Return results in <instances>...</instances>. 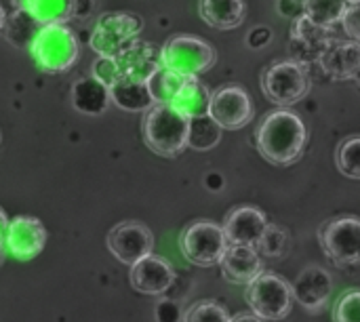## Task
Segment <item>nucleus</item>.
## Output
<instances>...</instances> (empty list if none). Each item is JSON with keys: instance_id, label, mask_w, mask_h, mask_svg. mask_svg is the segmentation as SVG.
I'll return each mask as SVG.
<instances>
[{"instance_id": "nucleus-26", "label": "nucleus", "mask_w": 360, "mask_h": 322, "mask_svg": "<svg viewBox=\"0 0 360 322\" xmlns=\"http://www.w3.org/2000/svg\"><path fill=\"white\" fill-rule=\"evenodd\" d=\"M221 127L209 116H196L190 118V127H188V146H192L194 150H209L213 146L219 143L221 139Z\"/></svg>"}, {"instance_id": "nucleus-22", "label": "nucleus", "mask_w": 360, "mask_h": 322, "mask_svg": "<svg viewBox=\"0 0 360 322\" xmlns=\"http://www.w3.org/2000/svg\"><path fill=\"white\" fill-rule=\"evenodd\" d=\"M200 17L217 30H234L247 17L245 0H200Z\"/></svg>"}, {"instance_id": "nucleus-24", "label": "nucleus", "mask_w": 360, "mask_h": 322, "mask_svg": "<svg viewBox=\"0 0 360 322\" xmlns=\"http://www.w3.org/2000/svg\"><path fill=\"white\" fill-rule=\"evenodd\" d=\"M348 8H350L348 0H304L306 19L327 30L338 25Z\"/></svg>"}, {"instance_id": "nucleus-15", "label": "nucleus", "mask_w": 360, "mask_h": 322, "mask_svg": "<svg viewBox=\"0 0 360 322\" xmlns=\"http://www.w3.org/2000/svg\"><path fill=\"white\" fill-rule=\"evenodd\" d=\"M268 221L266 215L257 207H236L224 219V234L228 245H245L255 247L262 238Z\"/></svg>"}, {"instance_id": "nucleus-13", "label": "nucleus", "mask_w": 360, "mask_h": 322, "mask_svg": "<svg viewBox=\"0 0 360 322\" xmlns=\"http://www.w3.org/2000/svg\"><path fill=\"white\" fill-rule=\"evenodd\" d=\"M291 293H293V300L306 312L321 314L331 302L333 278L325 268L310 266L295 278V283L291 285Z\"/></svg>"}, {"instance_id": "nucleus-18", "label": "nucleus", "mask_w": 360, "mask_h": 322, "mask_svg": "<svg viewBox=\"0 0 360 322\" xmlns=\"http://www.w3.org/2000/svg\"><path fill=\"white\" fill-rule=\"evenodd\" d=\"M108 93H110V101L127 112H146L150 105H154V99L148 91L146 80L116 78L108 86Z\"/></svg>"}, {"instance_id": "nucleus-21", "label": "nucleus", "mask_w": 360, "mask_h": 322, "mask_svg": "<svg viewBox=\"0 0 360 322\" xmlns=\"http://www.w3.org/2000/svg\"><path fill=\"white\" fill-rule=\"evenodd\" d=\"M321 63L325 72L333 78H356L359 76V40L327 44L321 55Z\"/></svg>"}, {"instance_id": "nucleus-32", "label": "nucleus", "mask_w": 360, "mask_h": 322, "mask_svg": "<svg viewBox=\"0 0 360 322\" xmlns=\"http://www.w3.org/2000/svg\"><path fill=\"white\" fill-rule=\"evenodd\" d=\"M21 13V0H0V30L8 27Z\"/></svg>"}, {"instance_id": "nucleus-9", "label": "nucleus", "mask_w": 360, "mask_h": 322, "mask_svg": "<svg viewBox=\"0 0 360 322\" xmlns=\"http://www.w3.org/2000/svg\"><path fill=\"white\" fill-rule=\"evenodd\" d=\"M207 114L226 131H238L253 120V101L247 89L228 84L211 93Z\"/></svg>"}, {"instance_id": "nucleus-16", "label": "nucleus", "mask_w": 360, "mask_h": 322, "mask_svg": "<svg viewBox=\"0 0 360 322\" xmlns=\"http://www.w3.org/2000/svg\"><path fill=\"white\" fill-rule=\"evenodd\" d=\"M221 274L228 283L234 285H249L257 274L264 272V259L255 251V247L245 245H228L219 264Z\"/></svg>"}, {"instance_id": "nucleus-12", "label": "nucleus", "mask_w": 360, "mask_h": 322, "mask_svg": "<svg viewBox=\"0 0 360 322\" xmlns=\"http://www.w3.org/2000/svg\"><path fill=\"white\" fill-rule=\"evenodd\" d=\"M44 245H46V230L40 219L30 215H19L8 221L4 247L15 259L19 262L34 259L36 255L42 253Z\"/></svg>"}, {"instance_id": "nucleus-23", "label": "nucleus", "mask_w": 360, "mask_h": 322, "mask_svg": "<svg viewBox=\"0 0 360 322\" xmlns=\"http://www.w3.org/2000/svg\"><path fill=\"white\" fill-rule=\"evenodd\" d=\"M21 6L40 25L68 23L78 8V0H21Z\"/></svg>"}, {"instance_id": "nucleus-5", "label": "nucleus", "mask_w": 360, "mask_h": 322, "mask_svg": "<svg viewBox=\"0 0 360 322\" xmlns=\"http://www.w3.org/2000/svg\"><path fill=\"white\" fill-rule=\"evenodd\" d=\"M245 300L251 312L264 321H283L293 308L291 285L272 272L257 274L249 285H245Z\"/></svg>"}, {"instance_id": "nucleus-31", "label": "nucleus", "mask_w": 360, "mask_h": 322, "mask_svg": "<svg viewBox=\"0 0 360 322\" xmlns=\"http://www.w3.org/2000/svg\"><path fill=\"white\" fill-rule=\"evenodd\" d=\"M295 38H300L302 42H312V44H329V34L327 27H321L316 23H312L310 19H300L295 25Z\"/></svg>"}, {"instance_id": "nucleus-20", "label": "nucleus", "mask_w": 360, "mask_h": 322, "mask_svg": "<svg viewBox=\"0 0 360 322\" xmlns=\"http://www.w3.org/2000/svg\"><path fill=\"white\" fill-rule=\"evenodd\" d=\"M209 101H211L209 86L198 76H186L179 91L175 93L171 105L175 110H179L186 118H196V116L207 114Z\"/></svg>"}, {"instance_id": "nucleus-33", "label": "nucleus", "mask_w": 360, "mask_h": 322, "mask_svg": "<svg viewBox=\"0 0 360 322\" xmlns=\"http://www.w3.org/2000/svg\"><path fill=\"white\" fill-rule=\"evenodd\" d=\"M340 23L348 32L350 40H359V4H350V8L346 11Z\"/></svg>"}, {"instance_id": "nucleus-34", "label": "nucleus", "mask_w": 360, "mask_h": 322, "mask_svg": "<svg viewBox=\"0 0 360 322\" xmlns=\"http://www.w3.org/2000/svg\"><path fill=\"white\" fill-rule=\"evenodd\" d=\"M6 226H8L6 213L0 209V259H2V255H4V251H6V247H4V240H6Z\"/></svg>"}, {"instance_id": "nucleus-2", "label": "nucleus", "mask_w": 360, "mask_h": 322, "mask_svg": "<svg viewBox=\"0 0 360 322\" xmlns=\"http://www.w3.org/2000/svg\"><path fill=\"white\" fill-rule=\"evenodd\" d=\"M188 127L190 118L171 103H154L143 114L141 133L152 152L165 158H175L188 148Z\"/></svg>"}, {"instance_id": "nucleus-14", "label": "nucleus", "mask_w": 360, "mask_h": 322, "mask_svg": "<svg viewBox=\"0 0 360 322\" xmlns=\"http://www.w3.org/2000/svg\"><path fill=\"white\" fill-rule=\"evenodd\" d=\"M173 266L160 255H146L131 266V287L141 295H165L175 283Z\"/></svg>"}, {"instance_id": "nucleus-37", "label": "nucleus", "mask_w": 360, "mask_h": 322, "mask_svg": "<svg viewBox=\"0 0 360 322\" xmlns=\"http://www.w3.org/2000/svg\"><path fill=\"white\" fill-rule=\"evenodd\" d=\"M291 2H304V0H291Z\"/></svg>"}, {"instance_id": "nucleus-4", "label": "nucleus", "mask_w": 360, "mask_h": 322, "mask_svg": "<svg viewBox=\"0 0 360 322\" xmlns=\"http://www.w3.org/2000/svg\"><path fill=\"white\" fill-rule=\"evenodd\" d=\"M158 59H160V65L181 76H200L215 65L217 53L207 40L198 36L177 34V36H171L162 44Z\"/></svg>"}, {"instance_id": "nucleus-19", "label": "nucleus", "mask_w": 360, "mask_h": 322, "mask_svg": "<svg viewBox=\"0 0 360 322\" xmlns=\"http://www.w3.org/2000/svg\"><path fill=\"white\" fill-rule=\"evenodd\" d=\"M72 103L82 114L99 116L105 112V108L110 103L108 86L101 80H97L95 76L78 78L72 86Z\"/></svg>"}, {"instance_id": "nucleus-28", "label": "nucleus", "mask_w": 360, "mask_h": 322, "mask_svg": "<svg viewBox=\"0 0 360 322\" xmlns=\"http://www.w3.org/2000/svg\"><path fill=\"white\" fill-rule=\"evenodd\" d=\"M255 251L266 257H285L289 251V234L278 226H266L262 238L255 245Z\"/></svg>"}, {"instance_id": "nucleus-25", "label": "nucleus", "mask_w": 360, "mask_h": 322, "mask_svg": "<svg viewBox=\"0 0 360 322\" xmlns=\"http://www.w3.org/2000/svg\"><path fill=\"white\" fill-rule=\"evenodd\" d=\"M186 76L165 67V65H158L146 80L148 84V91L154 99V103H171L175 93L179 91L181 82H184Z\"/></svg>"}, {"instance_id": "nucleus-17", "label": "nucleus", "mask_w": 360, "mask_h": 322, "mask_svg": "<svg viewBox=\"0 0 360 322\" xmlns=\"http://www.w3.org/2000/svg\"><path fill=\"white\" fill-rule=\"evenodd\" d=\"M114 63H116L118 78L148 80V76L160 65V59L158 53L148 42L133 40L118 55H114Z\"/></svg>"}, {"instance_id": "nucleus-10", "label": "nucleus", "mask_w": 360, "mask_h": 322, "mask_svg": "<svg viewBox=\"0 0 360 322\" xmlns=\"http://www.w3.org/2000/svg\"><path fill=\"white\" fill-rule=\"evenodd\" d=\"M105 245L120 264L131 268L146 255L154 253V234L141 221H122L108 232Z\"/></svg>"}, {"instance_id": "nucleus-30", "label": "nucleus", "mask_w": 360, "mask_h": 322, "mask_svg": "<svg viewBox=\"0 0 360 322\" xmlns=\"http://www.w3.org/2000/svg\"><path fill=\"white\" fill-rule=\"evenodd\" d=\"M333 322H360V291L350 289L346 291L333 310Z\"/></svg>"}, {"instance_id": "nucleus-7", "label": "nucleus", "mask_w": 360, "mask_h": 322, "mask_svg": "<svg viewBox=\"0 0 360 322\" xmlns=\"http://www.w3.org/2000/svg\"><path fill=\"white\" fill-rule=\"evenodd\" d=\"M262 89L272 103L281 108H289L308 95L310 76L304 70V65L293 59L276 61L264 72Z\"/></svg>"}, {"instance_id": "nucleus-6", "label": "nucleus", "mask_w": 360, "mask_h": 322, "mask_svg": "<svg viewBox=\"0 0 360 322\" xmlns=\"http://www.w3.org/2000/svg\"><path fill=\"white\" fill-rule=\"evenodd\" d=\"M319 243L323 253L340 268L359 266L360 221L359 217L344 215L325 221L319 228Z\"/></svg>"}, {"instance_id": "nucleus-36", "label": "nucleus", "mask_w": 360, "mask_h": 322, "mask_svg": "<svg viewBox=\"0 0 360 322\" xmlns=\"http://www.w3.org/2000/svg\"><path fill=\"white\" fill-rule=\"evenodd\" d=\"M348 2H350V4H359L360 0H348Z\"/></svg>"}, {"instance_id": "nucleus-11", "label": "nucleus", "mask_w": 360, "mask_h": 322, "mask_svg": "<svg viewBox=\"0 0 360 322\" xmlns=\"http://www.w3.org/2000/svg\"><path fill=\"white\" fill-rule=\"evenodd\" d=\"M139 30L141 21L133 15H103L91 36V46L99 53V57H114L135 40Z\"/></svg>"}, {"instance_id": "nucleus-3", "label": "nucleus", "mask_w": 360, "mask_h": 322, "mask_svg": "<svg viewBox=\"0 0 360 322\" xmlns=\"http://www.w3.org/2000/svg\"><path fill=\"white\" fill-rule=\"evenodd\" d=\"M78 38L65 23H46L32 38V57L49 74L68 72L78 61Z\"/></svg>"}, {"instance_id": "nucleus-1", "label": "nucleus", "mask_w": 360, "mask_h": 322, "mask_svg": "<svg viewBox=\"0 0 360 322\" xmlns=\"http://www.w3.org/2000/svg\"><path fill=\"white\" fill-rule=\"evenodd\" d=\"M259 154L278 167H287L300 160L306 148L308 131L304 120L291 110H272L264 116L255 131Z\"/></svg>"}, {"instance_id": "nucleus-35", "label": "nucleus", "mask_w": 360, "mask_h": 322, "mask_svg": "<svg viewBox=\"0 0 360 322\" xmlns=\"http://www.w3.org/2000/svg\"><path fill=\"white\" fill-rule=\"evenodd\" d=\"M228 322H266V321H264V318H259V316H255L253 312H240V314L230 316V321Z\"/></svg>"}, {"instance_id": "nucleus-27", "label": "nucleus", "mask_w": 360, "mask_h": 322, "mask_svg": "<svg viewBox=\"0 0 360 322\" xmlns=\"http://www.w3.org/2000/svg\"><path fill=\"white\" fill-rule=\"evenodd\" d=\"M360 137L359 135H352V137H346L340 146H338V152H335V162H338V169L350 177V179H360Z\"/></svg>"}, {"instance_id": "nucleus-29", "label": "nucleus", "mask_w": 360, "mask_h": 322, "mask_svg": "<svg viewBox=\"0 0 360 322\" xmlns=\"http://www.w3.org/2000/svg\"><path fill=\"white\" fill-rule=\"evenodd\" d=\"M230 314L217 302H196L184 312V322H228Z\"/></svg>"}, {"instance_id": "nucleus-8", "label": "nucleus", "mask_w": 360, "mask_h": 322, "mask_svg": "<svg viewBox=\"0 0 360 322\" xmlns=\"http://www.w3.org/2000/svg\"><path fill=\"white\" fill-rule=\"evenodd\" d=\"M179 249L190 264L211 268L219 264L224 251L228 249V240L221 226L200 219L184 228L179 236Z\"/></svg>"}]
</instances>
